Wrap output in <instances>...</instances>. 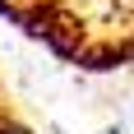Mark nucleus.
Instances as JSON below:
<instances>
[{"label": "nucleus", "mask_w": 134, "mask_h": 134, "mask_svg": "<svg viewBox=\"0 0 134 134\" xmlns=\"http://www.w3.org/2000/svg\"><path fill=\"white\" fill-rule=\"evenodd\" d=\"M0 134H28V130H23V125H14V120H5V125H0Z\"/></svg>", "instance_id": "obj_1"}, {"label": "nucleus", "mask_w": 134, "mask_h": 134, "mask_svg": "<svg viewBox=\"0 0 134 134\" xmlns=\"http://www.w3.org/2000/svg\"><path fill=\"white\" fill-rule=\"evenodd\" d=\"M0 14H14V5H9V0H0Z\"/></svg>", "instance_id": "obj_2"}, {"label": "nucleus", "mask_w": 134, "mask_h": 134, "mask_svg": "<svg viewBox=\"0 0 134 134\" xmlns=\"http://www.w3.org/2000/svg\"><path fill=\"white\" fill-rule=\"evenodd\" d=\"M107 134H120V130H107Z\"/></svg>", "instance_id": "obj_3"}]
</instances>
